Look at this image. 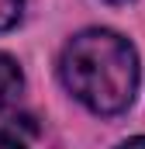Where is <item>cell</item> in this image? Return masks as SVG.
Returning a JSON list of instances; mask_svg holds the SVG:
<instances>
[{
    "label": "cell",
    "mask_w": 145,
    "mask_h": 149,
    "mask_svg": "<svg viewBox=\"0 0 145 149\" xmlns=\"http://www.w3.org/2000/svg\"><path fill=\"white\" fill-rule=\"evenodd\" d=\"M117 149H145V135H138V139H128L124 146H117Z\"/></svg>",
    "instance_id": "obj_5"
},
{
    "label": "cell",
    "mask_w": 145,
    "mask_h": 149,
    "mask_svg": "<svg viewBox=\"0 0 145 149\" xmlns=\"http://www.w3.org/2000/svg\"><path fill=\"white\" fill-rule=\"evenodd\" d=\"M21 87H24V80H21L17 63H14L10 56H3V52H0V108H3V104H10V101L21 94Z\"/></svg>",
    "instance_id": "obj_2"
},
{
    "label": "cell",
    "mask_w": 145,
    "mask_h": 149,
    "mask_svg": "<svg viewBox=\"0 0 145 149\" xmlns=\"http://www.w3.org/2000/svg\"><path fill=\"white\" fill-rule=\"evenodd\" d=\"M21 17V0H0V31L14 28Z\"/></svg>",
    "instance_id": "obj_3"
},
{
    "label": "cell",
    "mask_w": 145,
    "mask_h": 149,
    "mask_svg": "<svg viewBox=\"0 0 145 149\" xmlns=\"http://www.w3.org/2000/svg\"><path fill=\"white\" fill-rule=\"evenodd\" d=\"M62 80L90 111L117 114L138 90V56L114 31H83L62 52Z\"/></svg>",
    "instance_id": "obj_1"
},
{
    "label": "cell",
    "mask_w": 145,
    "mask_h": 149,
    "mask_svg": "<svg viewBox=\"0 0 145 149\" xmlns=\"http://www.w3.org/2000/svg\"><path fill=\"white\" fill-rule=\"evenodd\" d=\"M110 3H128V0H110Z\"/></svg>",
    "instance_id": "obj_6"
},
{
    "label": "cell",
    "mask_w": 145,
    "mask_h": 149,
    "mask_svg": "<svg viewBox=\"0 0 145 149\" xmlns=\"http://www.w3.org/2000/svg\"><path fill=\"white\" fill-rule=\"evenodd\" d=\"M0 149H24L14 135H7V132H0Z\"/></svg>",
    "instance_id": "obj_4"
}]
</instances>
